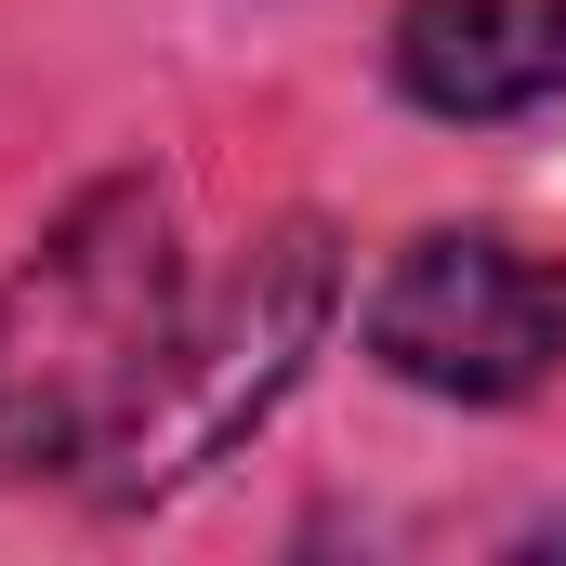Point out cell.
Masks as SVG:
<instances>
[{
  "label": "cell",
  "instance_id": "6da1fadb",
  "mask_svg": "<svg viewBox=\"0 0 566 566\" xmlns=\"http://www.w3.org/2000/svg\"><path fill=\"white\" fill-rule=\"evenodd\" d=\"M171 303H185V238L158 171H106L40 224V251L0 277V488L93 474Z\"/></svg>",
  "mask_w": 566,
  "mask_h": 566
},
{
  "label": "cell",
  "instance_id": "7a4b0ae2",
  "mask_svg": "<svg viewBox=\"0 0 566 566\" xmlns=\"http://www.w3.org/2000/svg\"><path fill=\"white\" fill-rule=\"evenodd\" d=\"M329 316H343V238H329L316 211H277L211 290L171 303V329H158V356H145L133 409L106 422V448H93L80 488H93L106 514H145V501L198 488L211 461H238V448L303 396Z\"/></svg>",
  "mask_w": 566,
  "mask_h": 566
},
{
  "label": "cell",
  "instance_id": "3957f363",
  "mask_svg": "<svg viewBox=\"0 0 566 566\" xmlns=\"http://www.w3.org/2000/svg\"><path fill=\"white\" fill-rule=\"evenodd\" d=\"M356 343L382 382H409L434 409H527L566 369V264L527 251L514 224H422L369 277Z\"/></svg>",
  "mask_w": 566,
  "mask_h": 566
},
{
  "label": "cell",
  "instance_id": "277c9868",
  "mask_svg": "<svg viewBox=\"0 0 566 566\" xmlns=\"http://www.w3.org/2000/svg\"><path fill=\"white\" fill-rule=\"evenodd\" d=\"M396 93L448 133H501L566 93V0H396Z\"/></svg>",
  "mask_w": 566,
  "mask_h": 566
},
{
  "label": "cell",
  "instance_id": "5b68a950",
  "mask_svg": "<svg viewBox=\"0 0 566 566\" xmlns=\"http://www.w3.org/2000/svg\"><path fill=\"white\" fill-rule=\"evenodd\" d=\"M527 554H566V514H554V527H541V541H527Z\"/></svg>",
  "mask_w": 566,
  "mask_h": 566
}]
</instances>
